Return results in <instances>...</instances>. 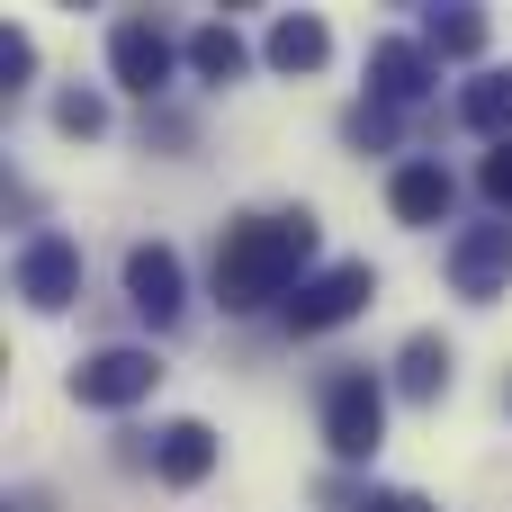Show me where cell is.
<instances>
[{
	"mask_svg": "<svg viewBox=\"0 0 512 512\" xmlns=\"http://www.w3.org/2000/svg\"><path fill=\"white\" fill-rule=\"evenodd\" d=\"M315 261V216L288 207V216H234L216 234V306L225 315H261L270 297L306 288L297 270Z\"/></svg>",
	"mask_w": 512,
	"mask_h": 512,
	"instance_id": "obj_1",
	"label": "cell"
},
{
	"mask_svg": "<svg viewBox=\"0 0 512 512\" xmlns=\"http://www.w3.org/2000/svg\"><path fill=\"white\" fill-rule=\"evenodd\" d=\"M450 198H459V189H450V171H441V162H405V171L387 180V207H396L405 225H441V216H450Z\"/></svg>",
	"mask_w": 512,
	"mask_h": 512,
	"instance_id": "obj_10",
	"label": "cell"
},
{
	"mask_svg": "<svg viewBox=\"0 0 512 512\" xmlns=\"http://www.w3.org/2000/svg\"><path fill=\"white\" fill-rule=\"evenodd\" d=\"M54 126H63V135H99V126H108V108H99L90 90H63V99H54Z\"/></svg>",
	"mask_w": 512,
	"mask_h": 512,
	"instance_id": "obj_18",
	"label": "cell"
},
{
	"mask_svg": "<svg viewBox=\"0 0 512 512\" xmlns=\"http://www.w3.org/2000/svg\"><path fill=\"white\" fill-rule=\"evenodd\" d=\"M369 512H432L423 495H369Z\"/></svg>",
	"mask_w": 512,
	"mask_h": 512,
	"instance_id": "obj_21",
	"label": "cell"
},
{
	"mask_svg": "<svg viewBox=\"0 0 512 512\" xmlns=\"http://www.w3.org/2000/svg\"><path fill=\"white\" fill-rule=\"evenodd\" d=\"M18 297H27L36 315H63V306L81 297V252H72L63 234H27V252H18Z\"/></svg>",
	"mask_w": 512,
	"mask_h": 512,
	"instance_id": "obj_6",
	"label": "cell"
},
{
	"mask_svg": "<svg viewBox=\"0 0 512 512\" xmlns=\"http://www.w3.org/2000/svg\"><path fill=\"white\" fill-rule=\"evenodd\" d=\"M126 306L144 315V324H180V252L171 243H135L126 252Z\"/></svg>",
	"mask_w": 512,
	"mask_h": 512,
	"instance_id": "obj_8",
	"label": "cell"
},
{
	"mask_svg": "<svg viewBox=\"0 0 512 512\" xmlns=\"http://www.w3.org/2000/svg\"><path fill=\"white\" fill-rule=\"evenodd\" d=\"M504 396H512V387H504Z\"/></svg>",
	"mask_w": 512,
	"mask_h": 512,
	"instance_id": "obj_23",
	"label": "cell"
},
{
	"mask_svg": "<svg viewBox=\"0 0 512 512\" xmlns=\"http://www.w3.org/2000/svg\"><path fill=\"white\" fill-rule=\"evenodd\" d=\"M153 387H162V360H153V351H135V342L90 351V360L72 369V396H81V405H108V414H117V405H144Z\"/></svg>",
	"mask_w": 512,
	"mask_h": 512,
	"instance_id": "obj_5",
	"label": "cell"
},
{
	"mask_svg": "<svg viewBox=\"0 0 512 512\" xmlns=\"http://www.w3.org/2000/svg\"><path fill=\"white\" fill-rule=\"evenodd\" d=\"M423 45H432V54H459V63L486 54V9H432V18H423Z\"/></svg>",
	"mask_w": 512,
	"mask_h": 512,
	"instance_id": "obj_16",
	"label": "cell"
},
{
	"mask_svg": "<svg viewBox=\"0 0 512 512\" xmlns=\"http://www.w3.org/2000/svg\"><path fill=\"white\" fill-rule=\"evenodd\" d=\"M153 468H162V486H198L216 468V432L207 423H162L153 432Z\"/></svg>",
	"mask_w": 512,
	"mask_h": 512,
	"instance_id": "obj_11",
	"label": "cell"
},
{
	"mask_svg": "<svg viewBox=\"0 0 512 512\" xmlns=\"http://www.w3.org/2000/svg\"><path fill=\"white\" fill-rule=\"evenodd\" d=\"M0 72H9V90H18V81L36 72V45H27L18 27H0Z\"/></svg>",
	"mask_w": 512,
	"mask_h": 512,
	"instance_id": "obj_20",
	"label": "cell"
},
{
	"mask_svg": "<svg viewBox=\"0 0 512 512\" xmlns=\"http://www.w3.org/2000/svg\"><path fill=\"white\" fill-rule=\"evenodd\" d=\"M477 189H486V207H495V216H512V144H495V153L477 162Z\"/></svg>",
	"mask_w": 512,
	"mask_h": 512,
	"instance_id": "obj_17",
	"label": "cell"
},
{
	"mask_svg": "<svg viewBox=\"0 0 512 512\" xmlns=\"http://www.w3.org/2000/svg\"><path fill=\"white\" fill-rule=\"evenodd\" d=\"M378 432H387V387H378V369L342 360L324 378V441H333V459H369Z\"/></svg>",
	"mask_w": 512,
	"mask_h": 512,
	"instance_id": "obj_2",
	"label": "cell"
},
{
	"mask_svg": "<svg viewBox=\"0 0 512 512\" xmlns=\"http://www.w3.org/2000/svg\"><path fill=\"white\" fill-rule=\"evenodd\" d=\"M459 117H468L477 135H495V144H512V72H477V81L459 90Z\"/></svg>",
	"mask_w": 512,
	"mask_h": 512,
	"instance_id": "obj_13",
	"label": "cell"
},
{
	"mask_svg": "<svg viewBox=\"0 0 512 512\" xmlns=\"http://www.w3.org/2000/svg\"><path fill=\"white\" fill-rule=\"evenodd\" d=\"M450 288H459L468 306H495V297L512 288V216L468 225V234L450 243Z\"/></svg>",
	"mask_w": 512,
	"mask_h": 512,
	"instance_id": "obj_4",
	"label": "cell"
},
{
	"mask_svg": "<svg viewBox=\"0 0 512 512\" xmlns=\"http://www.w3.org/2000/svg\"><path fill=\"white\" fill-rule=\"evenodd\" d=\"M108 72H117L135 99L171 90V36H162L153 18H117V27H108Z\"/></svg>",
	"mask_w": 512,
	"mask_h": 512,
	"instance_id": "obj_7",
	"label": "cell"
},
{
	"mask_svg": "<svg viewBox=\"0 0 512 512\" xmlns=\"http://www.w3.org/2000/svg\"><path fill=\"white\" fill-rule=\"evenodd\" d=\"M324 54H333V27H324V18H306V9H297V18H279V27H270V63H279V72H315Z\"/></svg>",
	"mask_w": 512,
	"mask_h": 512,
	"instance_id": "obj_14",
	"label": "cell"
},
{
	"mask_svg": "<svg viewBox=\"0 0 512 512\" xmlns=\"http://www.w3.org/2000/svg\"><path fill=\"white\" fill-rule=\"evenodd\" d=\"M369 90H378V108H414V99L432 90V45H423V36L369 45Z\"/></svg>",
	"mask_w": 512,
	"mask_h": 512,
	"instance_id": "obj_9",
	"label": "cell"
},
{
	"mask_svg": "<svg viewBox=\"0 0 512 512\" xmlns=\"http://www.w3.org/2000/svg\"><path fill=\"white\" fill-rule=\"evenodd\" d=\"M369 297H378V270H369V261H333L324 279H306V288L288 297V333H333V324H351Z\"/></svg>",
	"mask_w": 512,
	"mask_h": 512,
	"instance_id": "obj_3",
	"label": "cell"
},
{
	"mask_svg": "<svg viewBox=\"0 0 512 512\" xmlns=\"http://www.w3.org/2000/svg\"><path fill=\"white\" fill-rule=\"evenodd\" d=\"M396 387H405L414 405H432V396L450 387V342H441V333H414V342L396 351Z\"/></svg>",
	"mask_w": 512,
	"mask_h": 512,
	"instance_id": "obj_12",
	"label": "cell"
},
{
	"mask_svg": "<svg viewBox=\"0 0 512 512\" xmlns=\"http://www.w3.org/2000/svg\"><path fill=\"white\" fill-rule=\"evenodd\" d=\"M9 512H54V504H45V495H36V486H27V495H18V504H9Z\"/></svg>",
	"mask_w": 512,
	"mask_h": 512,
	"instance_id": "obj_22",
	"label": "cell"
},
{
	"mask_svg": "<svg viewBox=\"0 0 512 512\" xmlns=\"http://www.w3.org/2000/svg\"><path fill=\"white\" fill-rule=\"evenodd\" d=\"M342 135L378 153V144H396V108H378V99H369V108H351V117H342Z\"/></svg>",
	"mask_w": 512,
	"mask_h": 512,
	"instance_id": "obj_19",
	"label": "cell"
},
{
	"mask_svg": "<svg viewBox=\"0 0 512 512\" xmlns=\"http://www.w3.org/2000/svg\"><path fill=\"white\" fill-rule=\"evenodd\" d=\"M189 63H198V81H216V90H225V81H243V63H252V54H243V36H234L225 18H207V27L189 36Z\"/></svg>",
	"mask_w": 512,
	"mask_h": 512,
	"instance_id": "obj_15",
	"label": "cell"
}]
</instances>
